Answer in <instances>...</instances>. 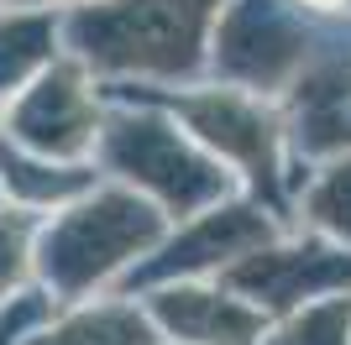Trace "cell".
Masks as SVG:
<instances>
[{
    "label": "cell",
    "mask_w": 351,
    "mask_h": 345,
    "mask_svg": "<svg viewBox=\"0 0 351 345\" xmlns=\"http://www.w3.org/2000/svg\"><path fill=\"white\" fill-rule=\"evenodd\" d=\"M241 283H252L273 303H289V298H304L309 288L351 283V257H330V251H293V261L289 257H257L252 267H241Z\"/></svg>",
    "instance_id": "1"
},
{
    "label": "cell",
    "mask_w": 351,
    "mask_h": 345,
    "mask_svg": "<svg viewBox=\"0 0 351 345\" xmlns=\"http://www.w3.org/2000/svg\"><path fill=\"white\" fill-rule=\"evenodd\" d=\"M346 330H351V309L336 303V309H315L309 319H299L278 345H346Z\"/></svg>",
    "instance_id": "2"
},
{
    "label": "cell",
    "mask_w": 351,
    "mask_h": 345,
    "mask_svg": "<svg viewBox=\"0 0 351 345\" xmlns=\"http://www.w3.org/2000/svg\"><path fill=\"white\" fill-rule=\"evenodd\" d=\"M315 215H320V225L341 230V235L351 241V162L336 168L320 183V194H315Z\"/></svg>",
    "instance_id": "3"
},
{
    "label": "cell",
    "mask_w": 351,
    "mask_h": 345,
    "mask_svg": "<svg viewBox=\"0 0 351 345\" xmlns=\"http://www.w3.org/2000/svg\"><path fill=\"white\" fill-rule=\"evenodd\" d=\"M320 5H330V0H320Z\"/></svg>",
    "instance_id": "4"
}]
</instances>
